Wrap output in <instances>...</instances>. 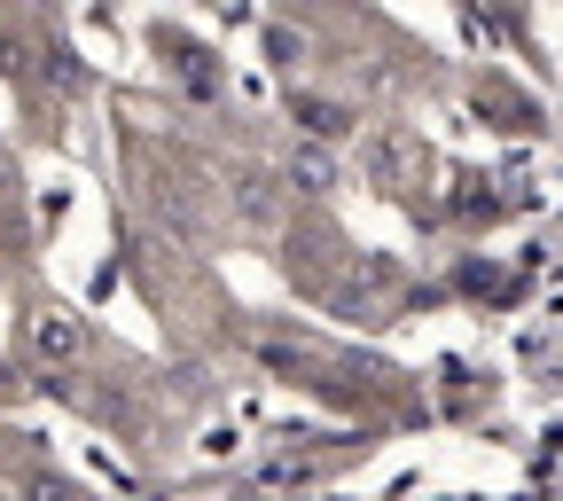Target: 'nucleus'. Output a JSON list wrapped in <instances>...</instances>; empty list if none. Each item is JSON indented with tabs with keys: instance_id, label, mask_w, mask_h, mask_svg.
Wrapping results in <instances>:
<instances>
[{
	"instance_id": "obj_1",
	"label": "nucleus",
	"mask_w": 563,
	"mask_h": 501,
	"mask_svg": "<svg viewBox=\"0 0 563 501\" xmlns=\"http://www.w3.org/2000/svg\"><path fill=\"white\" fill-rule=\"evenodd\" d=\"M290 188H298V196H321V188H336V157L321 150V141H306V150L290 157Z\"/></svg>"
},
{
	"instance_id": "obj_2",
	"label": "nucleus",
	"mask_w": 563,
	"mask_h": 501,
	"mask_svg": "<svg viewBox=\"0 0 563 501\" xmlns=\"http://www.w3.org/2000/svg\"><path fill=\"white\" fill-rule=\"evenodd\" d=\"M235 204H243V220H274V188H266V173H235Z\"/></svg>"
},
{
	"instance_id": "obj_3",
	"label": "nucleus",
	"mask_w": 563,
	"mask_h": 501,
	"mask_svg": "<svg viewBox=\"0 0 563 501\" xmlns=\"http://www.w3.org/2000/svg\"><path fill=\"white\" fill-rule=\"evenodd\" d=\"M32 345H40V352H70V345H79V329H70L63 314H47V322L32 329Z\"/></svg>"
}]
</instances>
